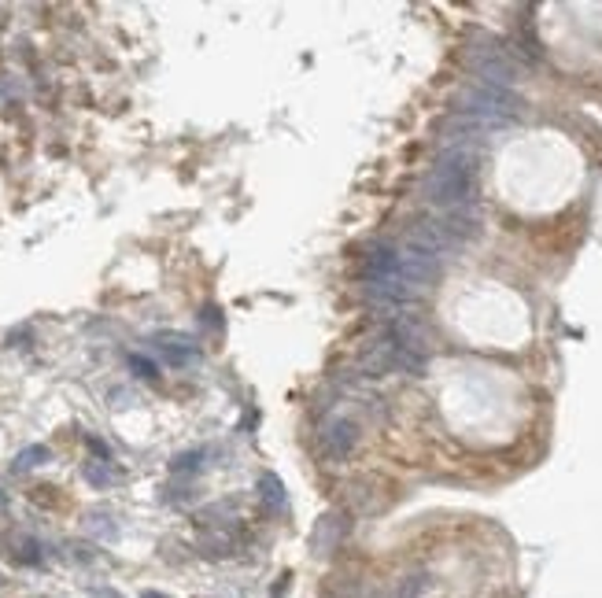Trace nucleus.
<instances>
[{
	"label": "nucleus",
	"instance_id": "nucleus-4",
	"mask_svg": "<svg viewBox=\"0 0 602 598\" xmlns=\"http://www.w3.org/2000/svg\"><path fill=\"white\" fill-rule=\"evenodd\" d=\"M355 444H359V428L344 414L330 417L321 425V432H318V451H321V458H330V462H344L355 451Z\"/></svg>",
	"mask_w": 602,
	"mask_h": 598
},
{
	"label": "nucleus",
	"instance_id": "nucleus-12",
	"mask_svg": "<svg viewBox=\"0 0 602 598\" xmlns=\"http://www.w3.org/2000/svg\"><path fill=\"white\" fill-rule=\"evenodd\" d=\"M200 458H203V451H189V455H178V458L171 462V473H192V469H200Z\"/></svg>",
	"mask_w": 602,
	"mask_h": 598
},
{
	"label": "nucleus",
	"instance_id": "nucleus-7",
	"mask_svg": "<svg viewBox=\"0 0 602 598\" xmlns=\"http://www.w3.org/2000/svg\"><path fill=\"white\" fill-rule=\"evenodd\" d=\"M48 458H52V451H48L44 444H34V447H26V451L15 455L12 469H15V473H30L34 466H41V462H48Z\"/></svg>",
	"mask_w": 602,
	"mask_h": 598
},
{
	"label": "nucleus",
	"instance_id": "nucleus-5",
	"mask_svg": "<svg viewBox=\"0 0 602 598\" xmlns=\"http://www.w3.org/2000/svg\"><path fill=\"white\" fill-rule=\"evenodd\" d=\"M155 348H159L163 362L174 366V369L200 362V348H196L189 337H178V333H163V337H155Z\"/></svg>",
	"mask_w": 602,
	"mask_h": 598
},
{
	"label": "nucleus",
	"instance_id": "nucleus-2",
	"mask_svg": "<svg viewBox=\"0 0 602 598\" xmlns=\"http://www.w3.org/2000/svg\"><path fill=\"white\" fill-rule=\"evenodd\" d=\"M521 112V100L514 89H499V85H484V82H473L462 89L459 96V115L477 123V126H499V123H510L514 115Z\"/></svg>",
	"mask_w": 602,
	"mask_h": 598
},
{
	"label": "nucleus",
	"instance_id": "nucleus-14",
	"mask_svg": "<svg viewBox=\"0 0 602 598\" xmlns=\"http://www.w3.org/2000/svg\"><path fill=\"white\" fill-rule=\"evenodd\" d=\"M141 598H171V594H163V591H144Z\"/></svg>",
	"mask_w": 602,
	"mask_h": 598
},
{
	"label": "nucleus",
	"instance_id": "nucleus-13",
	"mask_svg": "<svg viewBox=\"0 0 602 598\" xmlns=\"http://www.w3.org/2000/svg\"><path fill=\"white\" fill-rule=\"evenodd\" d=\"M89 598H123L115 587H96V591H89Z\"/></svg>",
	"mask_w": 602,
	"mask_h": 598
},
{
	"label": "nucleus",
	"instance_id": "nucleus-15",
	"mask_svg": "<svg viewBox=\"0 0 602 598\" xmlns=\"http://www.w3.org/2000/svg\"><path fill=\"white\" fill-rule=\"evenodd\" d=\"M8 506V499H5V492H0V510H5Z\"/></svg>",
	"mask_w": 602,
	"mask_h": 598
},
{
	"label": "nucleus",
	"instance_id": "nucleus-6",
	"mask_svg": "<svg viewBox=\"0 0 602 598\" xmlns=\"http://www.w3.org/2000/svg\"><path fill=\"white\" fill-rule=\"evenodd\" d=\"M259 503H262L270 514H281V510L289 506L285 484L278 480V473H262V476H259Z\"/></svg>",
	"mask_w": 602,
	"mask_h": 598
},
{
	"label": "nucleus",
	"instance_id": "nucleus-16",
	"mask_svg": "<svg viewBox=\"0 0 602 598\" xmlns=\"http://www.w3.org/2000/svg\"><path fill=\"white\" fill-rule=\"evenodd\" d=\"M373 598H392V594H385V591H380V594H373Z\"/></svg>",
	"mask_w": 602,
	"mask_h": 598
},
{
	"label": "nucleus",
	"instance_id": "nucleus-1",
	"mask_svg": "<svg viewBox=\"0 0 602 598\" xmlns=\"http://www.w3.org/2000/svg\"><path fill=\"white\" fill-rule=\"evenodd\" d=\"M477 192V155L469 144H448L436 155L432 171L425 178V200L436 207V214H451L473 207Z\"/></svg>",
	"mask_w": 602,
	"mask_h": 598
},
{
	"label": "nucleus",
	"instance_id": "nucleus-11",
	"mask_svg": "<svg viewBox=\"0 0 602 598\" xmlns=\"http://www.w3.org/2000/svg\"><path fill=\"white\" fill-rule=\"evenodd\" d=\"M89 528H93L100 539H115V535H119V528L112 524V517H104V514H89Z\"/></svg>",
	"mask_w": 602,
	"mask_h": 598
},
{
	"label": "nucleus",
	"instance_id": "nucleus-3",
	"mask_svg": "<svg viewBox=\"0 0 602 598\" xmlns=\"http://www.w3.org/2000/svg\"><path fill=\"white\" fill-rule=\"evenodd\" d=\"M469 67H473L477 82L499 85V89H510L514 78H518V64H514V56H510V52H507L499 41L473 44V48H469Z\"/></svg>",
	"mask_w": 602,
	"mask_h": 598
},
{
	"label": "nucleus",
	"instance_id": "nucleus-9",
	"mask_svg": "<svg viewBox=\"0 0 602 598\" xmlns=\"http://www.w3.org/2000/svg\"><path fill=\"white\" fill-rule=\"evenodd\" d=\"M15 562H23V565H41V543L30 539V535H23V539L15 543Z\"/></svg>",
	"mask_w": 602,
	"mask_h": 598
},
{
	"label": "nucleus",
	"instance_id": "nucleus-10",
	"mask_svg": "<svg viewBox=\"0 0 602 598\" xmlns=\"http://www.w3.org/2000/svg\"><path fill=\"white\" fill-rule=\"evenodd\" d=\"M126 362H130V369H133L137 377H144V380H155V377H159V366H155L148 355H137V351H133Z\"/></svg>",
	"mask_w": 602,
	"mask_h": 598
},
{
	"label": "nucleus",
	"instance_id": "nucleus-8",
	"mask_svg": "<svg viewBox=\"0 0 602 598\" xmlns=\"http://www.w3.org/2000/svg\"><path fill=\"white\" fill-rule=\"evenodd\" d=\"M82 473H85V480H89L93 487H107V484H115V480H119V473H115V469H107V462H100V466L89 462Z\"/></svg>",
	"mask_w": 602,
	"mask_h": 598
}]
</instances>
